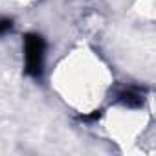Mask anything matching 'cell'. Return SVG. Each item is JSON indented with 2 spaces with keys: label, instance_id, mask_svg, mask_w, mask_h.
<instances>
[{
  "label": "cell",
  "instance_id": "cell-2",
  "mask_svg": "<svg viewBox=\"0 0 156 156\" xmlns=\"http://www.w3.org/2000/svg\"><path fill=\"white\" fill-rule=\"evenodd\" d=\"M8 30H11V20H0V33L2 31H8Z\"/></svg>",
  "mask_w": 156,
  "mask_h": 156
},
{
  "label": "cell",
  "instance_id": "cell-1",
  "mask_svg": "<svg viewBox=\"0 0 156 156\" xmlns=\"http://www.w3.org/2000/svg\"><path fill=\"white\" fill-rule=\"evenodd\" d=\"M26 72H30L35 77H41L42 73V61H44V44L39 35H30L26 39Z\"/></svg>",
  "mask_w": 156,
  "mask_h": 156
}]
</instances>
